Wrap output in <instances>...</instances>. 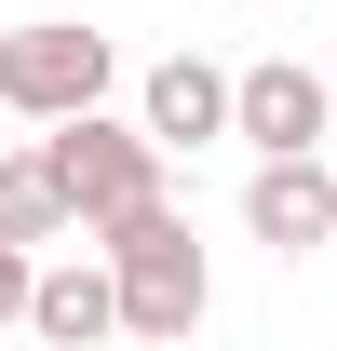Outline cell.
<instances>
[{
    "label": "cell",
    "mask_w": 337,
    "mask_h": 351,
    "mask_svg": "<svg viewBox=\"0 0 337 351\" xmlns=\"http://www.w3.org/2000/svg\"><path fill=\"white\" fill-rule=\"evenodd\" d=\"M95 257H108V298H122V338H149V351H175V338H189V324L216 311V257L189 243V217H175V203L122 217L108 243H95Z\"/></svg>",
    "instance_id": "6da1fadb"
},
{
    "label": "cell",
    "mask_w": 337,
    "mask_h": 351,
    "mask_svg": "<svg viewBox=\"0 0 337 351\" xmlns=\"http://www.w3.org/2000/svg\"><path fill=\"white\" fill-rule=\"evenodd\" d=\"M41 176H54V203H68V230H82V243H108L122 217L175 203V189H162V149H149L135 122H108V108H82V122H41Z\"/></svg>",
    "instance_id": "7a4b0ae2"
},
{
    "label": "cell",
    "mask_w": 337,
    "mask_h": 351,
    "mask_svg": "<svg viewBox=\"0 0 337 351\" xmlns=\"http://www.w3.org/2000/svg\"><path fill=\"white\" fill-rule=\"evenodd\" d=\"M108 82H122V54L82 14L0 27V122H82V108H108Z\"/></svg>",
    "instance_id": "3957f363"
},
{
    "label": "cell",
    "mask_w": 337,
    "mask_h": 351,
    "mask_svg": "<svg viewBox=\"0 0 337 351\" xmlns=\"http://www.w3.org/2000/svg\"><path fill=\"white\" fill-rule=\"evenodd\" d=\"M324 122H337V82H324V68H297V54H256V68H229V135H243L256 162L324 149Z\"/></svg>",
    "instance_id": "277c9868"
},
{
    "label": "cell",
    "mask_w": 337,
    "mask_h": 351,
    "mask_svg": "<svg viewBox=\"0 0 337 351\" xmlns=\"http://www.w3.org/2000/svg\"><path fill=\"white\" fill-rule=\"evenodd\" d=\"M243 230L270 243V257H310V243H337V162H324V149L256 162V176H243Z\"/></svg>",
    "instance_id": "5b68a950"
},
{
    "label": "cell",
    "mask_w": 337,
    "mask_h": 351,
    "mask_svg": "<svg viewBox=\"0 0 337 351\" xmlns=\"http://www.w3.org/2000/svg\"><path fill=\"white\" fill-rule=\"evenodd\" d=\"M135 135H149V149H203V135H229V68H216V54H162V68H149V82H135Z\"/></svg>",
    "instance_id": "8992f818"
},
{
    "label": "cell",
    "mask_w": 337,
    "mask_h": 351,
    "mask_svg": "<svg viewBox=\"0 0 337 351\" xmlns=\"http://www.w3.org/2000/svg\"><path fill=\"white\" fill-rule=\"evenodd\" d=\"M27 338H41V351H95V338H122L108 257H41V270H27Z\"/></svg>",
    "instance_id": "52a82bcc"
},
{
    "label": "cell",
    "mask_w": 337,
    "mask_h": 351,
    "mask_svg": "<svg viewBox=\"0 0 337 351\" xmlns=\"http://www.w3.org/2000/svg\"><path fill=\"white\" fill-rule=\"evenodd\" d=\"M0 243H68V203H54V176H41V149H0Z\"/></svg>",
    "instance_id": "ba28073f"
},
{
    "label": "cell",
    "mask_w": 337,
    "mask_h": 351,
    "mask_svg": "<svg viewBox=\"0 0 337 351\" xmlns=\"http://www.w3.org/2000/svg\"><path fill=\"white\" fill-rule=\"evenodd\" d=\"M27 270H41L27 243H0V324H27Z\"/></svg>",
    "instance_id": "9c48e42d"
},
{
    "label": "cell",
    "mask_w": 337,
    "mask_h": 351,
    "mask_svg": "<svg viewBox=\"0 0 337 351\" xmlns=\"http://www.w3.org/2000/svg\"><path fill=\"white\" fill-rule=\"evenodd\" d=\"M324 82H337V54H324Z\"/></svg>",
    "instance_id": "30bf717a"
}]
</instances>
